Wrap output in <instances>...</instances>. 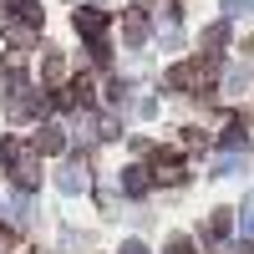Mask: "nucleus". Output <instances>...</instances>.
Segmentation results:
<instances>
[{"instance_id":"12","label":"nucleus","mask_w":254,"mask_h":254,"mask_svg":"<svg viewBox=\"0 0 254 254\" xmlns=\"http://www.w3.org/2000/svg\"><path fill=\"white\" fill-rule=\"evenodd\" d=\"M10 244H15V239H10V229H0V254H10Z\"/></svg>"},{"instance_id":"2","label":"nucleus","mask_w":254,"mask_h":254,"mask_svg":"<svg viewBox=\"0 0 254 254\" xmlns=\"http://www.w3.org/2000/svg\"><path fill=\"white\" fill-rule=\"evenodd\" d=\"M76 31H81V36H92V41H102V31H107V10L81 5V10H76Z\"/></svg>"},{"instance_id":"10","label":"nucleus","mask_w":254,"mask_h":254,"mask_svg":"<svg viewBox=\"0 0 254 254\" xmlns=\"http://www.w3.org/2000/svg\"><path fill=\"white\" fill-rule=\"evenodd\" d=\"M168 254H193V239H183V234H178L173 244H168Z\"/></svg>"},{"instance_id":"7","label":"nucleus","mask_w":254,"mask_h":254,"mask_svg":"<svg viewBox=\"0 0 254 254\" xmlns=\"http://www.w3.org/2000/svg\"><path fill=\"white\" fill-rule=\"evenodd\" d=\"M31 147H36V153H61V147H66V137H61V127H41Z\"/></svg>"},{"instance_id":"3","label":"nucleus","mask_w":254,"mask_h":254,"mask_svg":"<svg viewBox=\"0 0 254 254\" xmlns=\"http://www.w3.org/2000/svg\"><path fill=\"white\" fill-rule=\"evenodd\" d=\"M122 41H127V46H142V41H147V15H142V5L127 10V20H122Z\"/></svg>"},{"instance_id":"4","label":"nucleus","mask_w":254,"mask_h":254,"mask_svg":"<svg viewBox=\"0 0 254 254\" xmlns=\"http://www.w3.org/2000/svg\"><path fill=\"white\" fill-rule=\"evenodd\" d=\"M153 178H158V183H183V178H188V168H183V158H178V153H168V158L158 153V168H153Z\"/></svg>"},{"instance_id":"9","label":"nucleus","mask_w":254,"mask_h":254,"mask_svg":"<svg viewBox=\"0 0 254 254\" xmlns=\"http://www.w3.org/2000/svg\"><path fill=\"white\" fill-rule=\"evenodd\" d=\"M224 41H229V26H224V20H219V26H208V31H203V46H224Z\"/></svg>"},{"instance_id":"6","label":"nucleus","mask_w":254,"mask_h":254,"mask_svg":"<svg viewBox=\"0 0 254 254\" xmlns=\"http://www.w3.org/2000/svg\"><path fill=\"white\" fill-rule=\"evenodd\" d=\"M229 229H234V214H229V208H219V214L208 219V229H203V239H208V244H219V239H229Z\"/></svg>"},{"instance_id":"8","label":"nucleus","mask_w":254,"mask_h":254,"mask_svg":"<svg viewBox=\"0 0 254 254\" xmlns=\"http://www.w3.org/2000/svg\"><path fill=\"white\" fill-rule=\"evenodd\" d=\"M122 188H127V193H147V168H122Z\"/></svg>"},{"instance_id":"1","label":"nucleus","mask_w":254,"mask_h":254,"mask_svg":"<svg viewBox=\"0 0 254 254\" xmlns=\"http://www.w3.org/2000/svg\"><path fill=\"white\" fill-rule=\"evenodd\" d=\"M0 163L10 168V178H15L20 188H36V183H41V153L26 147L20 137H0Z\"/></svg>"},{"instance_id":"11","label":"nucleus","mask_w":254,"mask_h":254,"mask_svg":"<svg viewBox=\"0 0 254 254\" xmlns=\"http://www.w3.org/2000/svg\"><path fill=\"white\" fill-rule=\"evenodd\" d=\"M122 254H147V244H142V239H127V244H122Z\"/></svg>"},{"instance_id":"5","label":"nucleus","mask_w":254,"mask_h":254,"mask_svg":"<svg viewBox=\"0 0 254 254\" xmlns=\"http://www.w3.org/2000/svg\"><path fill=\"white\" fill-rule=\"evenodd\" d=\"M244 137H249V117H244V112H229V117H224V147L234 153Z\"/></svg>"}]
</instances>
